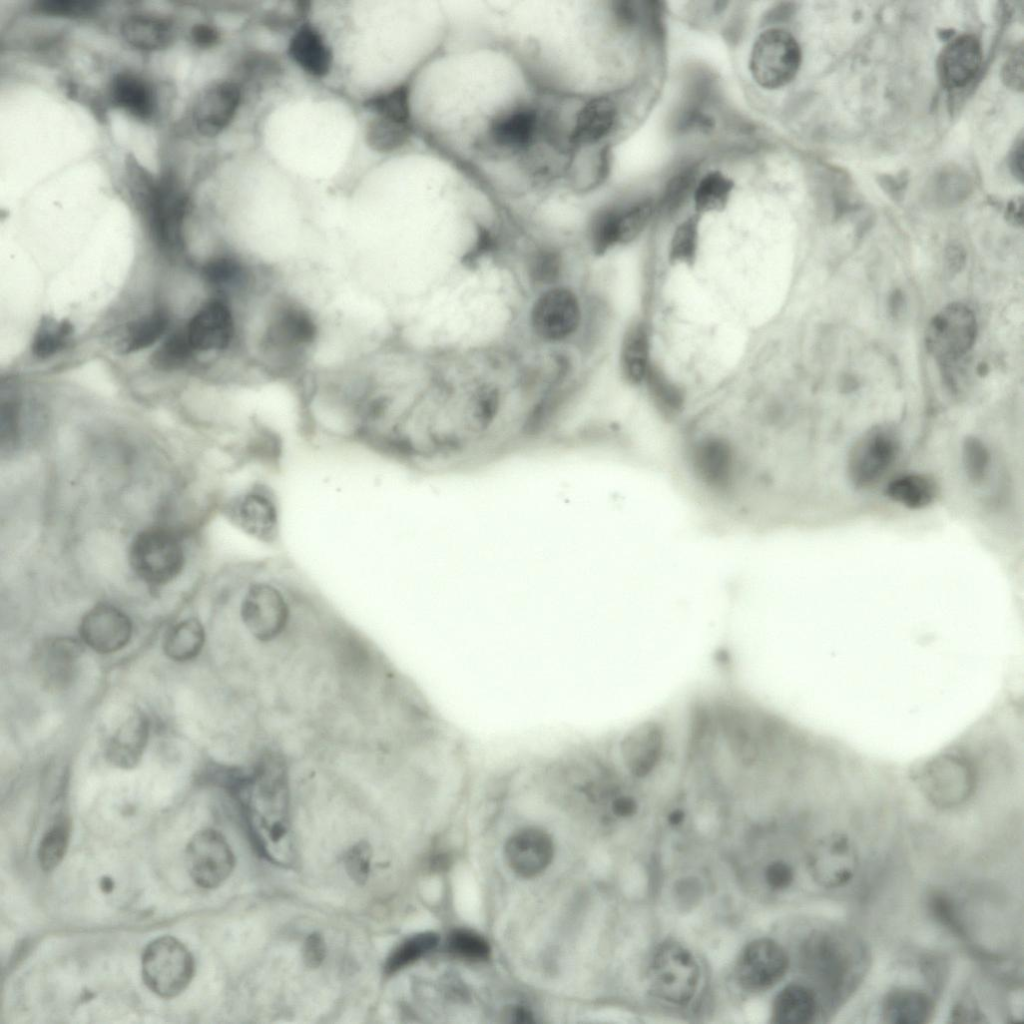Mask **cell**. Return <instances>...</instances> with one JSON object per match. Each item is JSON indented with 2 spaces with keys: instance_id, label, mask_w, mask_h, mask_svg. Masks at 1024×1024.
Segmentation results:
<instances>
[{
  "instance_id": "6da1fadb",
  "label": "cell",
  "mask_w": 1024,
  "mask_h": 1024,
  "mask_svg": "<svg viewBox=\"0 0 1024 1024\" xmlns=\"http://www.w3.org/2000/svg\"><path fill=\"white\" fill-rule=\"evenodd\" d=\"M235 780L233 789L259 849L277 864H292L290 788L284 761L271 756Z\"/></svg>"
},
{
  "instance_id": "7a4b0ae2",
  "label": "cell",
  "mask_w": 1024,
  "mask_h": 1024,
  "mask_svg": "<svg viewBox=\"0 0 1024 1024\" xmlns=\"http://www.w3.org/2000/svg\"><path fill=\"white\" fill-rule=\"evenodd\" d=\"M237 594L238 621L260 644L288 635L311 600L291 577L262 565H248L239 577Z\"/></svg>"
},
{
  "instance_id": "3957f363",
  "label": "cell",
  "mask_w": 1024,
  "mask_h": 1024,
  "mask_svg": "<svg viewBox=\"0 0 1024 1024\" xmlns=\"http://www.w3.org/2000/svg\"><path fill=\"white\" fill-rule=\"evenodd\" d=\"M803 962L821 993L837 1008L861 984L870 957L858 936L836 928L816 931L809 936L803 947Z\"/></svg>"
},
{
  "instance_id": "277c9868",
  "label": "cell",
  "mask_w": 1024,
  "mask_h": 1024,
  "mask_svg": "<svg viewBox=\"0 0 1024 1024\" xmlns=\"http://www.w3.org/2000/svg\"><path fill=\"white\" fill-rule=\"evenodd\" d=\"M130 184L158 246L169 252L180 250L188 208L184 192L168 176L154 177L141 167L131 171Z\"/></svg>"
},
{
  "instance_id": "5b68a950",
  "label": "cell",
  "mask_w": 1024,
  "mask_h": 1024,
  "mask_svg": "<svg viewBox=\"0 0 1024 1024\" xmlns=\"http://www.w3.org/2000/svg\"><path fill=\"white\" fill-rule=\"evenodd\" d=\"M128 560L133 572L144 582L163 585L183 570L185 552L179 538L164 528L138 533L130 544Z\"/></svg>"
},
{
  "instance_id": "8992f818",
  "label": "cell",
  "mask_w": 1024,
  "mask_h": 1024,
  "mask_svg": "<svg viewBox=\"0 0 1024 1024\" xmlns=\"http://www.w3.org/2000/svg\"><path fill=\"white\" fill-rule=\"evenodd\" d=\"M699 978L694 956L681 944L666 941L655 950L648 971L654 996L677 1005L687 1004L697 991Z\"/></svg>"
},
{
  "instance_id": "52a82bcc",
  "label": "cell",
  "mask_w": 1024,
  "mask_h": 1024,
  "mask_svg": "<svg viewBox=\"0 0 1024 1024\" xmlns=\"http://www.w3.org/2000/svg\"><path fill=\"white\" fill-rule=\"evenodd\" d=\"M228 516L251 540L265 545L277 542L281 509L275 491L264 481L249 482L230 501Z\"/></svg>"
},
{
  "instance_id": "ba28073f",
  "label": "cell",
  "mask_w": 1024,
  "mask_h": 1024,
  "mask_svg": "<svg viewBox=\"0 0 1024 1024\" xmlns=\"http://www.w3.org/2000/svg\"><path fill=\"white\" fill-rule=\"evenodd\" d=\"M193 974L194 960L190 951L174 937H159L143 951V980L158 996L172 998L179 995L187 988Z\"/></svg>"
},
{
  "instance_id": "9c48e42d",
  "label": "cell",
  "mask_w": 1024,
  "mask_h": 1024,
  "mask_svg": "<svg viewBox=\"0 0 1024 1024\" xmlns=\"http://www.w3.org/2000/svg\"><path fill=\"white\" fill-rule=\"evenodd\" d=\"M801 63V50L786 30L769 28L755 40L749 67L755 82L769 90L781 88L796 75Z\"/></svg>"
},
{
  "instance_id": "30bf717a",
  "label": "cell",
  "mask_w": 1024,
  "mask_h": 1024,
  "mask_svg": "<svg viewBox=\"0 0 1024 1024\" xmlns=\"http://www.w3.org/2000/svg\"><path fill=\"white\" fill-rule=\"evenodd\" d=\"M900 450V437L888 424L865 431L851 446L847 457V476L859 489L876 484L895 461Z\"/></svg>"
},
{
  "instance_id": "8fae6325",
  "label": "cell",
  "mask_w": 1024,
  "mask_h": 1024,
  "mask_svg": "<svg viewBox=\"0 0 1024 1024\" xmlns=\"http://www.w3.org/2000/svg\"><path fill=\"white\" fill-rule=\"evenodd\" d=\"M230 300L225 296L210 299L191 318L185 330L193 351L238 348L243 355L239 308Z\"/></svg>"
},
{
  "instance_id": "7c38bea8",
  "label": "cell",
  "mask_w": 1024,
  "mask_h": 1024,
  "mask_svg": "<svg viewBox=\"0 0 1024 1024\" xmlns=\"http://www.w3.org/2000/svg\"><path fill=\"white\" fill-rule=\"evenodd\" d=\"M919 786L934 806L951 809L965 803L975 789V773L969 762L957 755H943L928 763Z\"/></svg>"
},
{
  "instance_id": "4fadbf2b",
  "label": "cell",
  "mask_w": 1024,
  "mask_h": 1024,
  "mask_svg": "<svg viewBox=\"0 0 1024 1024\" xmlns=\"http://www.w3.org/2000/svg\"><path fill=\"white\" fill-rule=\"evenodd\" d=\"M977 322L965 305L954 303L938 312L929 322L926 346L939 362L952 363L966 355L973 346Z\"/></svg>"
},
{
  "instance_id": "5bb4252c",
  "label": "cell",
  "mask_w": 1024,
  "mask_h": 1024,
  "mask_svg": "<svg viewBox=\"0 0 1024 1024\" xmlns=\"http://www.w3.org/2000/svg\"><path fill=\"white\" fill-rule=\"evenodd\" d=\"M807 864L812 879L819 886L837 889L854 878L859 867V855L849 836L833 832L813 844Z\"/></svg>"
},
{
  "instance_id": "9a60e30c",
  "label": "cell",
  "mask_w": 1024,
  "mask_h": 1024,
  "mask_svg": "<svg viewBox=\"0 0 1024 1024\" xmlns=\"http://www.w3.org/2000/svg\"><path fill=\"white\" fill-rule=\"evenodd\" d=\"M186 865L192 880L213 889L225 882L235 866L233 851L225 837L214 829L197 832L186 848Z\"/></svg>"
},
{
  "instance_id": "2e32d148",
  "label": "cell",
  "mask_w": 1024,
  "mask_h": 1024,
  "mask_svg": "<svg viewBox=\"0 0 1024 1024\" xmlns=\"http://www.w3.org/2000/svg\"><path fill=\"white\" fill-rule=\"evenodd\" d=\"M788 965V956L777 942L760 938L742 951L736 969L738 981L748 990H764L783 978Z\"/></svg>"
},
{
  "instance_id": "e0dca14e",
  "label": "cell",
  "mask_w": 1024,
  "mask_h": 1024,
  "mask_svg": "<svg viewBox=\"0 0 1024 1024\" xmlns=\"http://www.w3.org/2000/svg\"><path fill=\"white\" fill-rule=\"evenodd\" d=\"M580 317V306L574 293L566 288H552L535 302L531 323L542 339L560 341L574 333Z\"/></svg>"
},
{
  "instance_id": "ac0fdd59",
  "label": "cell",
  "mask_w": 1024,
  "mask_h": 1024,
  "mask_svg": "<svg viewBox=\"0 0 1024 1024\" xmlns=\"http://www.w3.org/2000/svg\"><path fill=\"white\" fill-rule=\"evenodd\" d=\"M241 103V90L232 81L215 82L198 96L192 110L196 130L212 137L225 130L234 119Z\"/></svg>"
},
{
  "instance_id": "d6986e66",
  "label": "cell",
  "mask_w": 1024,
  "mask_h": 1024,
  "mask_svg": "<svg viewBox=\"0 0 1024 1024\" xmlns=\"http://www.w3.org/2000/svg\"><path fill=\"white\" fill-rule=\"evenodd\" d=\"M666 745V732L660 723L646 721L637 725L621 744L627 771L637 778L650 776L662 763Z\"/></svg>"
},
{
  "instance_id": "ffe728a7",
  "label": "cell",
  "mask_w": 1024,
  "mask_h": 1024,
  "mask_svg": "<svg viewBox=\"0 0 1024 1024\" xmlns=\"http://www.w3.org/2000/svg\"><path fill=\"white\" fill-rule=\"evenodd\" d=\"M131 633L129 617L108 604L93 607L84 615L80 624L82 640L99 653L122 649L129 642Z\"/></svg>"
},
{
  "instance_id": "44dd1931",
  "label": "cell",
  "mask_w": 1024,
  "mask_h": 1024,
  "mask_svg": "<svg viewBox=\"0 0 1024 1024\" xmlns=\"http://www.w3.org/2000/svg\"><path fill=\"white\" fill-rule=\"evenodd\" d=\"M508 865L519 876L531 878L546 869L553 857V843L548 834L536 828L523 829L506 843Z\"/></svg>"
},
{
  "instance_id": "7402d4cb",
  "label": "cell",
  "mask_w": 1024,
  "mask_h": 1024,
  "mask_svg": "<svg viewBox=\"0 0 1024 1024\" xmlns=\"http://www.w3.org/2000/svg\"><path fill=\"white\" fill-rule=\"evenodd\" d=\"M82 645L71 638H55L42 643L34 655L35 668L44 684L63 688L72 681Z\"/></svg>"
},
{
  "instance_id": "603a6c76",
  "label": "cell",
  "mask_w": 1024,
  "mask_h": 1024,
  "mask_svg": "<svg viewBox=\"0 0 1024 1024\" xmlns=\"http://www.w3.org/2000/svg\"><path fill=\"white\" fill-rule=\"evenodd\" d=\"M615 102L605 96L590 99L575 113L570 123L569 144L577 148L595 144L610 134L617 121Z\"/></svg>"
},
{
  "instance_id": "cb8c5ba5",
  "label": "cell",
  "mask_w": 1024,
  "mask_h": 1024,
  "mask_svg": "<svg viewBox=\"0 0 1024 1024\" xmlns=\"http://www.w3.org/2000/svg\"><path fill=\"white\" fill-rule=\"evenodd\" d=\"M981 46L973 35H962L952 40L942 51L938 69L944 85L951 89L967 85L979 70Z\"/></svg>"
},
{
  "instance_id": "d4e9b609",
  "label": "cell",
  "mask_w": 1024,
  "mask_h": 1024,
  "mask_svg": "<svg viewBox=\"0 0 1024 1024\" xmlns=\"http://www.w3.org/2000/svg\"><path fill=\"white\" fill-rule=\"evenodd\" d=\"M111 103L130 116L147 121L157 110V97L152 85L132 72L116 74L109 84Z\"/></svg>"
},
{
  "instance_id": "484cf974",
  "label": "cell",
  "mask_w": 1024,
  "mask_h": 1024,
  "mask_svg": "<svg viewBox=\"0 0 1024 1024\" xmlns=\"http://www.w3.org/2000/svg\"><path fill=\"white\" fill-rule=\"evenodd\" d=\"M148 735L149 723L145 715L139 711L132 712L108 740V761L122 769L133 768L142 757Z\"/></svg>"
},
{
  "instance_id": "4316f807",
  "label": "cell",
  "mask_w": 1024,
  "mask_h": 1024,
  "mask_svg": "<svg viewBox=\"0 0 1024 1024\" xmlns=\"http://www.w3.org/2000/svg\"><path fill=\"white\" fill-rule=\"evenodd\" d=\"M935 1004L932 997L920 990L897 987L884 997L881 1015L886 1023L923 1024L930 1021Z\"/></svg>"
},
{
  "instance_id": "83f0119b",
  "label": "cell",
  "mask_w": 1024,
  "mask_h": 1024,
  "mask_svg": "<svg viewBox=\"0 0 1024 1024\" xmlns=\"http://www.w3.org/2000/svg\"><path fill=\"white\" fill-rule=\"evenodd\" d=\"M121 35L133 48L154 51L170 45L174 38V29L164 18L151 14H134L122 22Z\"/></svg>"
},
{
  "instance_id": "f1b7e54d",
  "label": "cell",
  "mask_w": 1024,
  "mask_h": 1024,
  "mask_svg": "<svg viewBox=\"0 0 1024 1024\" xmlns=\"http://www.w3.org/2000/svg\"><path fill=\"white\" fill-rule=\"evenodd\" d=\"M292 59L308 74L325 76L331 68L332 54L321 35L310 26L300 27L289 44Z\"/></svg>"
},
{
  "instance_id": "f546056e",
  "label": "cell",
  "mask_w": 1024,
  "mask_h": 1024,
  "mask_svg": "<svg viewBox=\"0 0 1024 1024\" xmlns=\"http://www.w3.org/2000/svg\"><path fill=\"white\" fill-rule=\"evenodd\" d=\"M819 1002L815 991L801 984H791L780 991L773 1003V1022L804 1024L811 1022Z\"/></svg>"
},
{
  "instance_id": "4dcf8cb0",
  "label": "cell",
  "mask_w": 1024,
  "mask_h": 1024,
  "mask_svg": "<svg viewBox=\"0 0 1024 1024\" xmlns=\"http://www.w3.org/2000/svg\"><path fill=\"white\" fill-rule=\"evenodd\" d=\"M892 501L909 509H922L934 502L938 486L925 474H906L893 479L886 487Z\"/></svg>"
},
{
  "instance_id": "1f68e13d",
  "label": "cell",
  "mask_w": 1024,
  "mask_h": 1024,
  "mask_svg": "<svg viewBox=\"0 0 1024 1024\" xmlns=\"http://www.w3.org/2000/svg\"><path fill=\"white\" fill-rule=\"evenodd\" d=\"M649 334L643 323L634 325L626 334L621 351V366L625 377L632 383L644 381L650 366Z\"/></svg>"
},
{
  "instance_id": "d6a6232c",
  "label": "cell",
  "mask_w": 1024,
  "mask_h": 1024,
  "mask_svg": "<svg viewBox=\"0 0 1024 1024\" xmlns=\"http://www.w3.org/2000/svg\"><path fill=\"white\" fill-rule=\"evenodd\" d=\"M204 642L203 625L199 620L190 618L171 628L164 641V651L174 661H187L200 653Z\"/></svg>"
},
{
  "instance_id": "836d02e7",
  "label": "cell",
  "mask_w": 1024,
  "mask_h": 1024,
  "mask_svg": "<svg viewBox=\"0 0 1024 1024\" xmlns=\"http://www.w3.org/2000/svg\"><path fill=\"white\" fill-rule=\"evenodd\" d=\"M411 131L410 122L376 116L366 127V142L375 151L392 152L409 140Z\"/></svg>"
},
{
  "instance_id": "e575fe53",
  "label": "cell",
  "mask_w": 1024,
  "mask_h": 1024,
  "mask_svg": "<svg viewBox=\"0 0 1024 1024\" xmlns=\"http://www.w3.org/2000/svg\"><path fill=\"white\" fill-rule=\"evenodd\" d=\"M437 943L438 936L433 932L418 933L403 940L387 957L385 973L391 975L413 964L433 950Z\"/></svg>"
},
{
  "instance_id": "d590c367",
  "label": "cell",
  "mask_w": 1024,
  "mask_h": 1024,
  "mask_svg": "<svg viewBox=\"0 0 1024 1024\" xmlns=\"http://www.w3.org/2000/svg\"><path fill=\"white\" fill-rule=\"evenodd\" d=\"M733 184L721 172L706 174L694 190V202L699 213L721 210L727 203Z\"/></svg>"
},
{
  "instance_id": "8d00e7d4",
  "label": "cell",
  "mask_w": 1024,
  "mask_h": 1024,
  "mask_svg": "<svg viewBox=\"0 0 1024 1024\" xmlns=\"http://www.w3.org/2000/svg\"><path fill=\"white\" fill-rule=\"evenodd\" d=\"M168 323L167 314L156 311L130 325L124 338L125 352L139 351L154 344L164 335Z\"/></svg>"
},
{
  "instance_id": "74e56055",
  "label": "cell",
  "mask_w": 1024,
  "mask_h": 1024,
  "mask_svg": "<svg viewBox=\"0 0 1024 1024\" xmlns=\"http://www.w3.org/2000/svg\"><path fill=\"white\" fill-rule=\"evenodd\" d=\"M71 333L72 326L68 321L45 318L34 336L32 351L40 358L51 356L66 345Z\"/></svg>"
},
{
  "instance_id": "f35d334b",
  "label": "cell",
  "mask_w": 1024,
  "mask_h": 1024,
  "mask_svg": "<svg viewBox=\"0 0 1024 1024\" xmlns=\"http://www.w3.org/2000/svg\"><path fill=\"white\" fill-rule=\"evenodd\" d=\"M644 381L653 400L662 411L673 414L682 408L684 400L681 391L658 367L650 364Z\"/></svg>"
},
{
  "instance_id": "ab89813d",
  "label": "cell",
  "mask_w": 1024,
  "mask_h": 1024,
  "mask_svg": "<svg viewBox=\"0 0 1024 1024\" xmlns=\"http://www.w3.org/2000/svg\"><path fill=\"white\" fill-rule=\"evenodd\" d=\"M655 211L652 200H642L626 208H618V243L633 241L644 230Z\"/></svg>"
},
{
  "instance_id": "60d3db41",
  "label": "cell",
  "mask_w": 1024,
  "mask_h": 1024,
  "mask_svg": "<svg viewBox=\"0 0 1024 1024\" xmlns=\"http://www.w3.org/2000/svg\"><path fill=\"white\" fill-rule=\"evenodd\" d=\"M698 222L696 216H691L678 225L670 242V262L689 265L694 262L698 249Z\"/></svg>"
},
{
  "instance_id": "b9f144b4",
  "label": "cell",
  "mask_w": 1024,
  "mask_h": 1024,
  "mask_svg": "<svg viewBox=\"0 0 1024 1024\" xmlns=\"http://www.w3.org/2000/svg\"><path fill=\"white\" fill-rule=\"evenodd\" d=\"M366 106L378 117L410 122L409 94L405 86L370 98Z\"/></svg>"
},
{
  "instance_id": "7bdbcfd3",
  "label": "cell",
  "mask_w": 1024,
  "mask_h": 1024,
  "mask_svg": "<svg viewBox=\"0 0 1024 1024\" xmlns=\"http://www.w3.org/2000/svg\"><path fill=\"white\" fill-rule=\"evenodd\" d=\"M69 830L66 824L54 825L42 838L38 858L45 871L53 870L63 859L68 846Z\"/></svg>"
},
{
  "instance_id": "ee69618b",
  "label": "cell",
  "mask_w": 1024,
  "mask_h": 1024,
  "mask_svg": "<svg viewBox=\"0 0 1024 1024\" xmlns=\"http://www.w3.org/2000/svg\"><path fill=\"white\" fill-rule=\"evenodd\" d=\"M927 903L933 918L941 926L962 940L967 938L966 930L959 918L955 903L948 895L942 891H933L929 894Z\"/></svg>"
},
{
  "instance_id": "f6af8a7d",
  "label": "cell",
  "mask_w": 1024,
  "mask_h": 1024,
  "mask_svg": "<svg viewBox=\"0 0 1024 1024\" xmlns=\"http://www.w3.org/2000/svg\"><path fill=\"white\" fill-rule=\"evenodd\" d=\"M591 243L597 254H603L618 244V208L601 211L591 226Z\"/></svg>"
},
{
  "instance_id": "bcb514c9",
  "label": "cell",
  "mask_w": 1024,
  "mask_h": 1024,
  "mask_svg": "<svg viewBox=\"0 0 1024 1024\" xmlns=\"http://www.w3.org/2000/svg\"><path fill=\"white\" fill-rule=\"evenodd\" d=\"M989 452L985 444L976 437H968L962 446V462L968 479L980 483L989 467Z\"/></svg>"
},
{
  "instance_id": "7dc6e473",
  "label": "cell",
  "mask_w": 1024,
  "mask_h": 1024,
  "mask_svg": "<svg viewBox=\"0 0 1024 1024\" xmlns=\"http://www.w3.org/2000/svg\"><path fill=\"white\" fill-rule=\"evenodd\" d=\"M447 944L452 953L470 960L486 959L490 952L487 941L470 930H455L449 935Z\"/></svg>"
},
{
  "instance_id": "c3c4849f",
  "label": "cell",
  "mask_w": 1024,
  "mask_h": 1024,
  "mask_svg": "<svg viewBox=\"0 0 1024 1024\" xmlns=\"http://www.w3.org/2000/svg\"><path fill=\"white\" fill-rule=\"evenodd\" d=\"M193 352L186 330L170 335L154 355L159 367L171 368L183 363Z\"/></svg>"
},
{
  "instance_id": "681fc988",
  "label": "cell",
  "mask_w": 1024,
  "mask_h": 1024,
  "mask_svg": "<svg viewBox=\"0 0 1024 1024\" xmlns=\"http://www.w3.org/2000/svg\"><path fill=\"white\" fill-rule=\"evenodd\" d=\"M97 2L87 0H43L34 4V10L42 15L64 18H79L90 15Z\"/></svg>"
},
{
  "instance_id": "f907efd6",
  "label": "cell",
  "mask_w": 1024,
  "mask_h": 1024,
  "mask_svg": "<svg viewBox=\"0 0 1024 1024\" xmlns=\"http://www.w3.org/2000/svg\"><path fill=\"white\" fill-rule=\"evenodd\" d=\"M372 860V848L367 841L361 840L351 846L344 857V865L349 877L357 884L363 885L369 878Z\"/></svg>"
},
{
  "instance_id": "816d5d0a",
  "label": "cell",
  "mask_w": 1024,
  "mask_h": 1024,
  "mask_svg": "<svg viewBox=\"0 0 1024 1024\" xmlns=\"http://www.w3.org/2000/svg\"><path fill=\"white\" fill-rule=\"evenodd\" d=\"M561 257L552 249L538 251L531 260L530 275L535 282L550 284L560 275Z\"/></svg>"
},
{
  "instance_id": "f5cc1de1",
  "label": "cell",
  "mask_w": 1024,
  "mask_h": 1024,
  "mask_svg": "<svg viewBox=\"0 0 1024 1024\" xmlns=\"http://www.w3.org/2000/svg\"><path fill=\"white\" fill-rule=\"evenodd\" d=\"M694 183V173L687 170L677 174L667 185L662 198L661 208L665 213H672L681 206Z\"/></svg>"
},
{
  "instance_id": "db71d44e",
  "label": "cell",
  "mask_w": 1024,
  "mask_h": 1024,
  "mask_svg": "<svg viewBox=\"0 0 1024 1024\" xmlns=\"http://www.w3.org/2000/svg\"><path fill=\"white\" fill-rule=\"evenodd\" d=\"M949 1022L985 1023L987 1020L976 1000L970 995H964L951 1008Z\"/></svg>"
},
{
  "instance_id": "11a10c76",
  "label": "cell",
  "mask_w": 1024,
  "mask_h": 1024,
  "mask_svg": "<svg viewBox=\"0 0 1024 1024\" xmlns=\"http://www.w3.org/2000/svg\"><path fill=\"white\" fill-rule=\"evenodd\" d=\"M764 878L771 889L781 891L787 889L792 884L794 870L787 862L776 860L766 867Z\"/></svg>"
},
{
  "instance_id": "9f6ffc18",
  "label": "cell",
  "mask_w": 1024,
  "mask_h": 1024,
  "mask_svg": "<svg viewBox=\"0 0 1024 1024\" xmlns=\"http://www.w3.org/2000/svg\"><path fill=\"white\" fill-rule=\"evenodd\" d=\"M326 956L325 940L321 934L314 932L309 934L302 948V959L306 967L318 968Z\"/></svg>"
},
{
  "instance_id": "6f0895ef",
  "label": "cell",
  "mask_w": 1024,
  "mask_h": 1024,
  "mask_svg": "<svg viewBox=\"0 0 1024 1024\" xmlns=\"http://www.w3.org/2000/svg\"><path fill=\"white\" fill-rule=\"evenodd\" d=\"M1003 78L1007 85L1014 89H1022L1023 86V53L1022 49L1015 51L1005 63Z\"/></svg>"
},
{
  "instance_id": "680465c9",
  "label": "cell",
  "mask_w": 1024,
  "mask_h": 1024,
  "mask_svg": "<svg viewBox=\"0 0 1024 1024\" xmlns=\"http://www.w3.org/2000/svg\"><path fill=\"white\" fill-rule=\"evenodd\" d=\"M191 40L200 48H210L219 40V32L209 24L195 25L190 32Z\"/></svg>"
},
{
  "instance_id": "91938a15",
  "label": "cell",
  "mask_w": 1024,
  "mask_h": 1024,
  "mask_svg": "<svg viewBox=\"0 0 1024 1024\" xmlns=\"http://www.w3.org/2000/svg\"><path fill=\"white\" fill-rule=\"evenodd\" d=\"M637 808L638 805L636 800L627 795L618 796L612 802L613 813L622 818L633 816L636 813Z\"/></svg>"
},
{
  "instance_id": "94428289",
  "label": "cell",
  "mask_w": 1024,
  "mask_h": 1024,
  "mask_svg": "<svg viewBox=\"0 0 1024 1024\" xmlns=\"http://www.w3.org/2000/svg\"><path fill=\"white\" fill-rule=\"evenodd\" d=\"M1022 159H1023V148H1022V139H1020V141L1016 144V146H1015V148L1013 150V153L1011 155V161H1010L1011 169L1013 170L1014 174L1017 177H1019V178H1022Z\"/></svg>"
},
{
  "instance_id": "6125c7cd",
  "label": "cell",
  "mask_w": 1024,
  "mask_h": 1024,
  "mask_svg": "<svg viewBox=\"0 0 1024 1024\" xmlns=\"http://www.w3.org/2000/svg\"><path fill=\"white\" fill-rule=\"evenodd\" d=\"M684 819H685V814L680 809H677V810H674V811L670 812V814L668 815V818H667V820L669 822V825L673 826V827L680 826L683 823Z\"/></svg>"
},
{
  "instance_id": "be15d7a7",
  "label": "cell",
  "mask_w": 1024,
  "mask_h": 1024,
  "mask_svg": "<svg viewBox=\"0 0 1024 1024\" xmlns=\"http://www.w3.org/2000/svg\"><path fill=\"white\" fill-rule=\"evenodd\" d=\"M101 883H102V884H101V888H102V889H103L104 891H106V892H107V891H111V890H112V887H113V883H112L111 879H106V878H104V879H103V880L101 881Z\"/></svg>"
}]
</instances>
